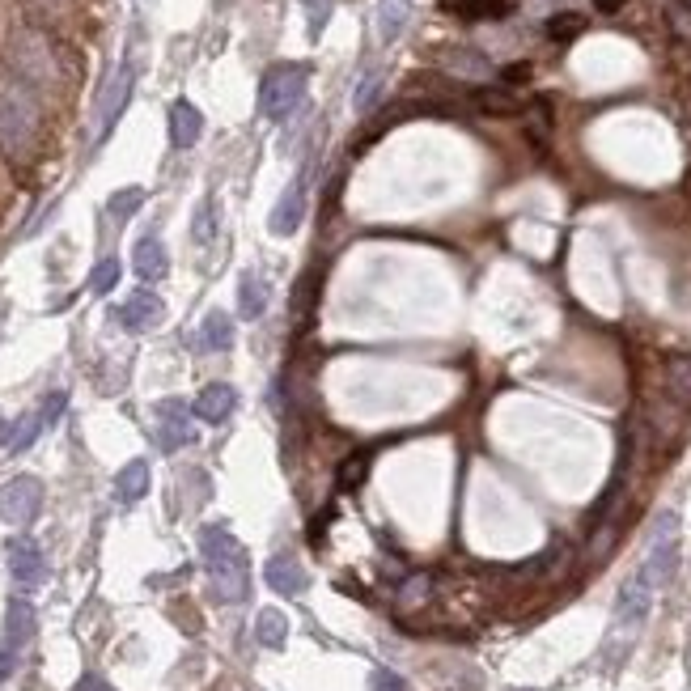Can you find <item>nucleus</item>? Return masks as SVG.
I'll return each instance as SVG.
<instances>
[{
	"label": "nucleus",
	"instance_id": "1",
	"mask_svg": "<svg viewBox=\"0 0 691 691\" xmlns=\"http://www.w3.org/2000/svg\"><path fill=\"white\" fill-rule=\"evenodd\" d=\"M200 556H204V569L212 577V594L221 602L251 598V560H246V547L229 535L225 526L200 530Z\"/></svg>",
	"mask_w": 691,
	"mask_h": 691
},
{
	"label": "nucleus",
	"instance_id": "2",
	"mask_svg": "<svg viewBox=\"0 0 691 691\" xmlns=\"http://www.w3.org/2000/svg\"><path fill=\"white\" fill-rule=\"evenodd\" d=\"M39 136V98L26 81H0V149L9 157L30 153Z\"/></svg>",
	"mask_w": 691,
	"mask_h": 691
},
{
	"label": "nucleus",
	"instance_id": "3",
	"mask_svg": "<svg viewBox=\"0 0 691 691\" xmlns=\"http://www.w3.org/2000/svg\"><path fill=\"white\" fill-rule=\"evenodd\" d=\"M306 81H310V68L306 64H276L263 73L259 81V111L268 119H289L301 98H306Z\"/></svg>",
	"mask_w": 691,
	"mask_h": 691
},
{
	"label": "nucleus",
	"instance_id": "4",
	"mask_svg": "<svg viewBox=\"0 0 691 691\" xmlns=\"http://www.w3.org/2000/svg\"><path fill=\"white\" fill-rule=\"evenodd\" d=\"M649 607H653V581L636 569L628 581H624V590H619L615 598V632L619 636H632L645 628V619H649Z\"/></svg>",
	"mask_w": 691,
	"mask_h": 691
},
{
	"label": "nucleus",
	"instance_id": "5",
	"mask_svg": "<svg viewBox=\"0 0 691 691\" xmlns=\"http://www.w3.org/2000/svg\"><path fill=\"white\" fill-rule=\"evenodd\" d=\"M39 509H43V484L34 480V475H17V480H9L0 488V518L9 526L26 530L34 518H39Z\"/></svg>",
	"mask_w": 691,
	"mask_h": 691
},
{
	"label": "nucleus",
	"instance_id": "6",
	"mask_svg": "<svg viewBox=\"0 0 691 691\" xmlns=\"http://www.w3.org/2000/svg\"><path fill=\"white\" fill-rule=\"evenodd\" d=\"M132 85H136L132 64H119L115 77L106 81V90H102V98H98V111H94V140H106V132L115 128V119L123 115V106H128V98H132Z\"/></svg>",
	"mask_w": 691,
	"mask_h": 691
},
{
	"label": "nucleus",
	"instance_id": "7",
	"mask_svg": "<svg viewBox=\"0 0 691 691\" xmlns=\"http://www.w3.org/2000/svg\"><path fill=\"white\" fill-rule=\"evenodd\" d=\"M13 64H17V81H26V85L56 81V64H51V51L39 34H22L13 43Z\"/></svg>",
	"mask_w": 691,
	"mask_h": 691
},
{
	"label": "nucleus",
	"instance_id": "8",
	"mask_svg": "<svg viewBox=\"0 0 691 691\" xmlns=\"http://www.w3.org/2000/svg\"><path fill=\"white\" fill-rule=\"evenodd\" d=\"M153 416H157V446H162L166 454L183 450L187 441L196 437V429H191V412L179 399H162L153 407Z\"/></svg>",
	"mask_w": 691,
	"mask_h": 691
},
{
	"label": "nucleus",
	"instance_id": "9",
	"mask_svg": "<svg viewBox=\"0 0 691 691\" xmlns=\"http://www.w3.org/2000/svg\"><path fill=\"white\" fill-rule=\"evenodd\" d=\"M263 581H268L276 594H285V598H297V594L310 590V573L301 569V560L289 556V552H280V556H272L268 564H263Z\"/></svg>",
	"mask_w": 691,
	"mask_h": 691
},
{
	"label": "nucleus",
	"instance_id": "10",
	"mask_svg": "<svg viewBox=\"0 0 691 691\" xmlns=\"http://www.w3.org/2000/svg\"><path fill=\"white\" fill-rule=\"evenodd\" d=\"M9 573L17 586H39V581L47 577V560L39 552V543L34 539H13L9 543Z\"/></svg>",
	"mask_w": 691,
	"mask_h": 691
},
{
	"label": "nucleus",
	"instance_id": "11",
	"mask_svg": "<svg viewBox=\"0 0 691 691\" xmlns=\"http://www.w3.org/2000/svg\"><path fill=\"white\" fill-rule=\"evenodd\" d=\"M162 314H166V306H162V297L157 293H149V289H140V293H132L123 306L115 310V318L128 331H149V327H157L162 323Z\"/></svg>",
	"mask_w": 691,
	"mask_h": 691
},
{
	"label": "nucleus",
	"instance_id": "12",
	"mask_svg": "<svg viewBox=\"0 0 691 691\" xmlns=\"http://www.w3.org/2000/svg\"><path fill=\"white\" fill-rule=\"evenodd\" d=\"M132 268H136V276L145 280V285H157V280H166L170 255H166L162 238H140L136 251H132Z\"/></svg>",
	"mask_w": 691,
	"mask_h": 691
},
{
	"label": "nucleus",
	"instance_id": "13",
	"mask_svg": "<svg viewBox=\"0 0 691 691\" xmlns=\"http://www.w3.org/2000/svg\"><path fill=\"white\" fill-rule=\"evenodd\" d=\"M301 217H306V179H297L285 196H280V204L272 208V234L289 238L293 229L301 225Z\"/></svg>",
	"mask_w": 691,
	"mask_h": 691
},
{
	"label": "nucleus",
	"instance_id": "14",
	"mask_svg": "<svg viewBox=\"0 0 691 691\" xmlns=\"http://www.w3.org/2000/svg\"><path fill=\"white\" fill-rule=\"evenodd\" d=\"M234 403H238V391L229 382H212V386H204V391L196 395V412L200 420H208V424H221L229 412H234Z\"/></svg>",
	"mask_w": 691,
	"mask_h": 691
},
{
	"label": "nucleus",
	"instance_id": "15",
	"mask_svg": "<svg viewBox=\"0 0 691 691\" xmlns=\"http://www.w3.org/2000/svg\"><path fill=\"white\" fill-rule=\"evenodd\" d=\"M200 132H204V115L191 102H174L170 106V140H174V149H191L200 140Z\"/></svg>",
	"mask_w": 691,
	"mask_h": 691
},
{
	"label": "nucleus",
	"instance_id": "16",
	"mask_svg": "<svg viewBox=\"0 0 691 691\" xmlns=\"http://www.w3.org/2000/svg\"><path fill=\"white\" fill-rule=\"evenodd\" d=\"M30 636H34V607L26 598H13L9 602V615H5V645L22 653L30 645Z\"/></svg>",
	"mask_w": 691,
	"mask_h": 691
},
{
	"label": "nucleus",
	"instance_id": "17",
	"mask_svg": "<svg viewBox=\"0 0 691 691\" xmlns=\"http://www.w3.org/2000/svg\"><path fill=\"white\" fill-rule=\"evenodd\" d=\"M662 382H666V399L691 412V357H670L662 369Z\"/></svg>",
	"mask_w": 691,
	"mask_h": 691
},
{
	"label": "nucleus",
	"instance_id": "18",
	"mask_svg": "<svg viewBox=\"0 0 691 691\" xmlns=\"http://www.w3.org/2000/svg\"><path fill=\"white\" fill-rule=\"evenodd\" d=\"M229 344H234V318H229L225 310H212L204 323H200L196 348H204V352H225Z\"/></svg>",
	"mask_w": 691,
	"mask_h": 691
},
{
	"label": "nucleus",
	"instance_id": "19",
	"mask_svg": "<svg viewBox=\"0 0 691 691\" xmlns=\"http://www.w3.org/2000/svg\"><path fill=\"white\" fill-rule=\"evenodd\" d=\"M145 492H149V463L145 458H132V463L115 475V496L123 505H136Z\"/></svg>",
	"mask_w": 691,
	"mask_h": 691
},
{
	"label": "nucleus",
	"instance_id": "20",
	"mask_svg": "<svg viewBox=\"0 0 691 691\" xmlns=\"http://www.w3.org/2000/svg\"><path fill=\"white\" fill-rule=\"evenodd\" d=\"M255 641L268 645V649H280V645H285V641H289V619H285V611L263 607V611L255 615Z\"/></svg>",
	"mask_w": 691,
	"mask_h": 691
},
{
	"label": "nucleus",
	"instance_id": "21",
	"mask_svg": "<svg viewBox=\"0 0 691 691\" xmlns=\"http://www.w3.org/2000/svg\"><path fill=\"white\" fill-rule=\"evenodd\" d=\"M238 310H242V318H259L263 310H268V280L246 272L242 285H238Z\"/></svg>",
	"mask_w": 691,
	"mask_h": 691
},
{
	"label": "nucleus",
	"instance_id": "22",
	"mask_svg": "<svg viewBox=\"0 0 691 691\" xmlns=\"http://www.w3.org/2000/svg\"><path fill=\"white\" fill-rule=\"evenodd\" d=\"M407 17H412V5L407 0H382V9H378V34H382V43H395L399 34L407 30Z\"/></svg>",
	"mask_w": 691,
	"mask_h": 691
},
{
	"label": "nucleus",
	"instance_id": "23",
	"mask_svg": "<svg viewBox=\"0 0 691 691\" xmlns=\"http://www.w3.org/2000/svg\"><path fill=\"white\" fill-rule=\"evenodd\" d=\"M446 9L458 13V17H471V22H480V17H505L509 0H446Z\"/></svg>",
	"mask_w": 691,
	"mask_h": 691
},
{
	"label": "nucleus",
	"instance_id": "24",
	"mask_svg": "<svg viewBox=\"0 0 691 691\" xmlns=\"http://www.w3.org/2000/svg\"><path fill=\"white\" fill-rule=\"evenodd\" d=\"M475 106H480L484 115H518L522 111V102L509 90H475Z\"/></svg>",
	"mask_w": 691,
	"mask_h": 691
},
{
	"label": "nucleus",
	"instance_id": "25",
	"mask_svg": "<svg viewBox=\"0 0 691 691\" xmlns=\"http://www.w3.org/2000/svg\"><path fill=\"white\" fill-rule=\"evenodd\" d=\"M39 433H43V416H39V412H34V416H22V420H17L13 429H9V450H13V454L30 450Z\"/></svg>",
	"mask_w": 691,
	"mask_h": 691
},
{
	"label": "nucleus",
	"instance_id": "26",
	"mask_svg": "<svg viewBox=\"0 0 691 691\" xmlns=\"http://www.w3.org/2000/svg\"><path fill=\"white\" fill-rule=\"evenodd\" d=\"M581 30H586V17H581V13H556L552 22H547V34H552L556 43H569V39H577Z\"/></svg>",
	"mask_w": 691,
	"mask_h": 691
},
{
	"label": "nucleus",
	"instance_id": "27",
	"mask_svg": "<svg viewBox=\"0 0 691 691\" xmlns=\"http://www.w3.org/2000/svg\"><path fill=\"white\" fill-rule=\"evenodd\" d=\"M140 204H145V191H140V187H123V191H115L111 204H106V208H111V217H115V221H128Z\"/></svg>",
	"mask_w": 691,
	"mask_h": 691
},
{
	"label": "nucleus",
	"instance_id": "28",
	"mask_svg": "<svg viewBox=\"0 0 691 691\" xmlns=\"http://www.w3.org/2000/svg\"><path fill=\"white\" fill-rule=\"evenodd\" d=\"M115 285H119V259H102L98 268L90 272V293L102 297V293H111Z\"/></svg>",
	"mask_w": 691,
	"mask_h": 691
},
{
	"label": "nucleus",
	"instance_id": "29",
	"mask_svg": "<svg viewBox=\"0 0 691 691\" xmlns=\"http://www.w3.org/2000/svg\"><path fill=\"white\" fill-rule=\"evenodd\" d=\"M666 17H670V30H675V39L691 43V5H687V0H670Z\"/></svg>",
	"mask_w": 691,
	"mask_h": 691
},
{
	"label": "nucleus",
	"instance_id": "30",
	"mask_svg": "<svg viewBox=\"0 0 691 691\" xmlns=\"http://www.w3.org/2000/svg\"><path fill=\"white\" fill-rule=\"evenodd\" d=\"M450 68H454V73H467V77H484V73H488V64L475 56V51H454V56H450Z\"/></svg>",
	"mask_w": 691,
	"mask_h": 691
},
{
	"label": "nucleus",
	"instance_id": "31",
	"mask_svg": "<svg viewBox=\"0 0 691 691\" xmlns=\"http://www.w3.org/2000/svg\"><path fill=\"white\" fill-rule=\"evenodd\" d=\"M378 94H382V77H378V73H369V77L357 85V111H361V115H365V111H374Z\"/></svg>",
	"mask_w": 691,
	"mask_h": 691
},
{
	"label": "nucleus",
	"instance_id": "32",
	"mask_svg": "<svg viewBox=\"0 0 691 691\" xmlns=\"http://www.w3.org/2000/svg\"><path fill=\"white\" fill-rule=\"evenodd\" d=\"M365 475H369V454H352L348 463H344V475H340V484H344V488H357V484L365 480Z\"/></svg>",
	"mask_w": 691,
	"mask_h": 691
},
{
	"label": "nucleus",
	"instance_id": "33",
	"mask_svg": "<svg viewBox=\"0 0 691 691\" xmlns=\"http://www.w3.org/2000/svg\"><path fill=\"white\" fill-rule=\"evenodd\" d=\"M369 691H407V683L395 675V670H386V666H378L374 675H369Z\"/></svg>",
	"mask_w": 691,
	"mask_h": 691
},
{
	"label": "nucleus",
	"instance_id": "34",
	"mask_svg": "<svg viewBox=\"0 0 691 691\" xmlns=\"http://www.w3.org/2000/svg\"><path fill=\"white\" fill-rule=\"evenodd\" d=\"M191 238H196L200 246L212 238V200H204V204H200V212H196V225H191Z\"/></svg>",
	"mask_w": 691,
	"mask_h": 691
},
{
	"label": "nucleus",
	"instance_id": "35",
	"mask_svg": "<svg viewBox=\"0 0 691 691\" xmlns=\"http://www.w3.org/2000/svg\"><path fill=\"white\" fill-rule=\"evenodd\" d=\"M64 407H68V395H64V391H51V399L43 403V412H39L43 424H56V420L64 416Z\"/></svg>",
	"mask_w": 691,
	"mask_h": 691
},
{
	"label": "nucleus",
	"instance_id": "36",
	"mask_svg": "<svg viewBox=\"0 0 691 691\" xmlns=\"http://www.w3.org/2000/svg\"><path fill=\"white\" fill-rule=\"evenodd\" d=\"M13 666H17V649H9V645H0V683H5V679L13 675Z\"/></svg>",
	"mask_w": 691,
	"mask_h": 691
},
{
	"label": "nucleus",
	"instance_id": "37",
	"mask_svg": "<svg viewBox=\"0 0 691 691\" xmlns=\"http://www.w3.org/2000/svg\"><path fill=\"white\" fill-rule=\"evenodd\" d=\"M73 691H115V687H111V683H106L102 675H85V679H81V683H77Z\"/></svg>",
	"mask_w": 691,
	"mask_h": 691
},
{
	"label": "nucleus",
	"instance_id": "38",
	"mask_svg": "<svg viewBox=\"0 0 691 691\" xmlns=\"http://www.w3.org/2000/svg\"><path fill=\"white\" fill-rule=\"evenodd\" d=\"M526 77H530V64H513V68H505V81H513V85L526 81Z\"/></svg>",
	"mask_w": 691,
	"mask_h": 691
},
{
	"label": "nucleus",
	"instance_id": "39",
	"mask_svg": "<svg viewBox=\"0 0 691 691\" xmlns=\"http://www.w3.org/2000/svg\"><path fill=\"white\" fill-rule=\"evenodd\" d=\"M594 9L598 13H619V9H624V0H594Z\"/></svg>",
	"mask_w": 691,
	"mask_h": 691
},
{
	"label": "nucleus",
	"instance_id": "40",
	"mask_svg": "<svg viewBox=\"0 0 691 691\" xmlns=\"http://www.w3.org/2000/svg\"><path fill=\"white\" fill-rule=\"evenodd\" d=\"M513 691H535V687H513Z\"/></svg>",
	"mask_w": 691,
	"mask_h": 691
}]
</instances>
